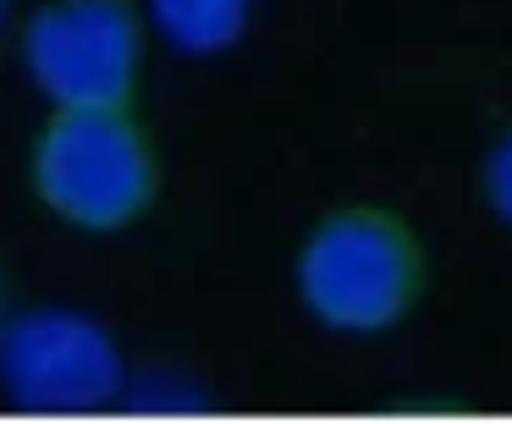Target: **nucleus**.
<instances>
[{
	"label": "nucleus",
	"instance_id": "obj_1",
	"mask_svg": "<svg viewBox=\"0 0 512 424\" xmlns=\"http://www.w3.org/2000/svg\"><path fill=\"white\" fill-rule=\"evenodd\" d=\"M34 193L78 232H122L155 199V149L127 111H56L28 160Z\"/></svg>",
	"mask_w": 512,
	"mask_h": 424
},
{
	"label": "nucleus",
	"instance_id": "obj_2",
	"mask_svg": "<svg viewBox=\"0 0 512 424\" xmlns=\"http://www.w3.org/2000/svg\"><path fill=\"white\" fill-rule=\"evenodd\" d=\"M138 67L133 0H45L23 28V72L56 111H127Z\"/></svg>",
	"mask_w": 512,
	"mask_h": 424
},
{
	"label": "nucleus",
	"instance_id": "obj_3",
	"mask_svg": "<svg viewBox=\"0 0 512 424\" xmlns=\"http://www.w3.org/2000/svg\"><path fill=\"white\" fill-rule=\"evenodd\" d=\"M419 259L386 215H331L298 254V298L331 331H386L413 298Z\"/></svg>",
	"mask_w": 512,
	"mask_h": 424
},
{
	"label": "nucleus",
	"instance_id": "obj_4",
	"mask_svg": "<svg viewBox=\"0 0 512 424\" xmlns=\"http://www.w3.org/2000/svg\"><path fill=\"white\" fill-rule=\"evenodd\" d=\"M0 391L23 413H94L122 391V353L94 314L39 303L0 336Z\"/></svg>",
	"mask_w": 512,
	"mask_h": 424
},
{
	"label": "nucleus",
	"instance_id": "obj_5",
	"mask_svg": "<svg viewBox=\"0 0 512 424\" xmlns=\"http://www.w3.org/2000/svg\"><path fill=\"white\" fill-rule=\"evenodd\" d=\"M254 0H149V23L177 56H221L243 39Z\"/></svg>",
	"mask_w": 512,
	"mask_h": 424
},
{
	"label": "nucleus",
	"instance_id": "obj_6",
	"mask_svg": "<svg viewBox=\"0 0 512 424\" xmlns=\"http://www.w3.org/2000/svg\"><path fill=\"white\" fill-rule=\"evenodd\" d=\"M485 199H490V210L512 226V133L501 138L485 160Z\"/></svg>",
	"mask_w": 512,
	"mask_h": 424
},
{
	"label": "nucleus",
	"instance_id": "obj_7",
	"mask_svg": "<svg viewBox=\"0 0 512 424\" xmlns=\"http://www.w3.org/2000/svg\"><path fill=\"white\" fill-rule=\"evenodd\" d=\"M6 325H12V309H6V281H0V336H6Z\"/></svg>",
	"mask_w": 512,
	"mask_h": 424
},
{
	"label": "nucleus",
	"instance_id": "obj_8",
	"mask_svg": "<svg viewBox=\"0 0 512 424\" xmlns=\"http://www.w3.org/2000/svg\"><path fill=\"white\" fill-rule=\"evenodd\" d=\"M6 23H12V0H0V34H6Z\"/></svg>",
	"mask_w": 512,
	"mask_h": 424
}]
</instances>
